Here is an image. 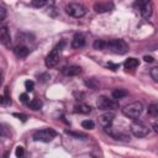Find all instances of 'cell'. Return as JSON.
<instances>
[{
  "instance_id": "obj_1",
  "label": "cell",
  "mask_w": 158,
  "mask_h": 158,
  "mask_svg": "<svg viewBox=\"0 0 158 158\" xmlns=\"http://www.w3.org/2000/svg\"><path fill=\"white\" fill-rule=\"evenodd\" d=\"M142 111H143V105H142L141 102H138V101L131 102V104L126 105V106L122 109V114H123L126 117L133 118V120L138 118V117L141 116Z\"/></svg>"
},
{
  "instance_id": "obj_2",
  "label": "cell",
  "mask_w": 158,
  "mask_h": 158,
  "mask_svg": "<svg viewBox=\"0 0 158 158\" xmlns=\"http://www.w3.org/2000/svg\"><path fill=\"white\" fill-rule=\"evenodd\" d=\"M64 42L62 41L59 44H57L51 52H49V54L46 57V59H44V63H46V67L47 68H53V67H56L57 65V63L59 62V57H60V51L63 49V47H64Z\"/></svg>"
},
{
  "instance_id": "obj_3",
  "label": "cell",
  "mask_w": 158,
  "mask_h": 158,
  "mask_svg": "<svg viewBox=\"0 0 158 158\" xmlns=\"http://www.w3.org/2000/svg\"><path fill=\"white\" fill-rule=\"evenodd\" d=\"M106 48L116 54H125L128 51V46L123 40H111L106 42Z\"/></svg>"
},
{
  "instance_id": "obj_4",
  "label": "cell",
  "mask_w": 158,
  "mask_h": 158,
  "mask_svg": "<svg viewBox=\"0 0 158 158\" xmlns=\"http://www.w3.org/2000/svg\"><path fill=\"white\" fill-rule=\"evenodd\" d=\"M130 128H131L132 135L136 136V137H138V138L146 137V136L149 133V131H151V128H149L146 123H143L142 121H138V120H135V121L131 123Z\"/></svg>"
},
{
  "instance_id": "obj_5",
  "label": "cell",
  "mask_w": 158,
  "mask_h": 158,
  "mask_svg": "<svg viewBox=\"0 0 158 158\" xmlns=\"http://www.w3.org/2000/svg\"><path fill=\"white\" fill-rule=\"evenodd\" d=\"M56 136H57V132L53 128H43L40 131H36L32 137L37 142H51Z\"/></svg>"
},
{
  "instance_id": "obj_6",
  "label": "cell",
  "mask_w": 158,
  "mask_h": 158,
  "mask_svg": "<svg viewBox=\"0 0 158 158\" xmlns=\"http://www.w3.org/2000/svg\"><path fill=\"white\" fill-rule=\"evenodd\" d=\"M65 11L68 15H70L72 17H75V19H80L85 15L86 10L85 7L81 5V4H78V2H70L65 6Z\"/></svg>"
},
{
  "instance_id": "obj_7",
  "label": "cell",
  "mask_w": 158,
  "mask_h": 158,
  "mask_svg": "<svg viewBox=\"0 0 158 158\" xmlns=\"http://www.w3.org/2000/svg\"><path fill=\"white\" fill-rule=\"evenodd\" d=\"M96 106L98 109L100 110H104V111H110V110H115L118 107V102H116L115 100L112 99H109L106 96H100L96 101Z\"/></svg>"
},
{
  "instance_id": "obj_8",
  "label": "cell",
  "mask_w": 158,
  "mask_h": 158,
  "mask_svg": "<svg viewBox=\"0 0 158 158\" xmlns=\"http://www.w3.org/2000/svg\"><path fill=\"white\" fill-rule=\"evenodd\" d=\"M105 132H106L109 136H111L112 138L117 139V141H128V139H130V136H128L127 133L121 132V131H117V130L112 128L111 126H110V127H106V128H105Z\"/></svg>"
},
{
  "instance_id": "obj_9",
  "label": "cell",
  "mask_w": 158,
  "mask_h": 158,
  "mask_svg": "<svg viewBox=\"0 0 158 158\" xmlns=\"http://www.w3.org/2000/svg\"><path fill=\"white\" fill-rule=\"evenodd\" d=\"M138 6H139V11L144 19H148L152 16L153 4L151 1H138Z\"/></svg>"
},
{
  "instance_id": "obj_10",
  "label": "cell",
  "mask_w": 158,
  "mask_h": 158,
  "mask_svg": "<svg viewBox=\"0 0 158 158\" xmlns=\"http://www.w3.org/2000/svg\"><path fill=\"white\" fill-rule=\"evenodd\" d=\"M114 118H115V114L114 112H111V111H106L105 114H102V115H100L99 116V123L102 126V127H110L111 126V123L114 122Z\"/></svg>"
},
{
  "instance_id": "obj_11",
  "label": "cell",
  "mask_w": 158,
  "mask_h": 158,
  "mask_svg": "<svg viewBox=\"0 0 158 158\" xmlns=\"http://www.w3.org/2000/svg\"><path fill=\"white\" fill-rule=\"evenodd\" d=\"M0 41L5 47H10L11 38H10V32L7 30V26H1V28H0Z\"/></svg>"
},
{
  "instance_id": "obj_12",
  "label": "cell",
  "mask_w": 158,
  "mask_h": 158,
  "mask_svg": "<svg viewBox=\"0 0 158 158\" xmlns=\"http://www.w3.org/2000/svg\"><path fill=\"white\" fill-rule=\"evenodd\" d=\"M114 9V4L112 2H95L94 4V10L99 14L102 12H109Z\"/></svg>"
},
{
  "instance_id": "obj_13",
  "label": "cell",
  "mask_w": 158,
  "mask_h": 158,
  "mask_svg": "<svg viewBox=\"0 0 158 158\" xmlns=\"http://www.w3.org/2000/svg\"><path fill=\"white\" fill-rule=\"evenodd\" d=\"M62 73L67 77H74L81 73V68L79 65H67V67H63Z\"/></svg>"
},
{
  "instance_id": "obj_14",
  "label": "cell",
  "mask_w": 158,
  "mask_h": 158,
  "mask_svg": "<svg viewBox=\"0 0 158 158\" xmlns=\"http://www.w3.org/2000/svg\"><path fill=\"white\" fill-rule=\"evenodd\" d=\"M14 52H15V54H16L17 57H20V58H25V57L28 56L30 49H28L26 46H23V44H17V46H15Z\"/></svg>"
},
{
  "instance_id": "obj_15",
  "label": "cell",
  "mask_w": 158,
  "mask_h": 158,
  "mask_svg": "<svg viewBox=\"0 0 158 158\" xmlns=\"http://www.w3.org/2000/svg\"><path fill=\"white\" fill-rule=\"evenodd\" d=\"M85 44V38L83 35H75L72 40V47L73 48H80Z\"/></svg>"
},
{
  "instance_id": "obj_16",
  "label": "cell",
  "mask_w": 158,
  "mask_h": 158,
  "mask_svg": "<svg viewBox=\"0 0 158 158\" xmlns=\"http://www.w3.org/2000/svg\"><path fill=\"white\" fill-rule=\"evenodd\" d=\"M74 111L78 114H89L91 111V107L86 104H77L74 106Z\"/></svg>"
},
{
  "instance_id": "obj_17",
  "label": "cell",
  "mask_w": 158,
  "mask_h": 158,
  "mask_svg": "<svg viewBox=\"0 0 158 158\" xmlns=\"http://www.w3.org/2000/svg\"><path fill=\"white\" fill-rule=\"evenodd\" d=\"M138 64H139L138 59H136V58H133V57L126 59L125 63H123V65H125L126 69H135L136 67H138Z\"/></svg>"
},
{
  "instance_id": "obj_18",
  "label": "cell",
  "mask_w": 158,
  "mask_h": 158,
  "mask_svg": "<svg viewBox=\"0 0 158 158\" xmlns=\"http://www.w3.org/2000/svg\"><path fill=\"white\" fill-rule=\"evenodd\" d=\"M127 95V91L123 90V89H116L112 91V98L114 99H122Z\"/></svg>"
},
{
  "instance_id": "obj_19",
  "label": "cell",
  "mask_w": 158,
  "mask_h": 158,
  "mask_svg": "<svg viewBox=\"0 0 158 158\" xmlns=\"http://www.w3.org/2000/svg\"><path fill=\"white\" fill-rule=\"evenodd\" d=\"M28 106H30V109H32V110H40V109L42 107V102H41V100H38V99H32V100L28 102Z\"/></svg>"
},
{
  "instance_id": "obj_20",
  "label": "cell",
  "mask_w": 158,
  "mask_h": 158,
  "mask_svg": "<svg viewBox=\"0 0 158 158\" xmlns=\"http://www.w3.org/2000/svg\"><path fill=\"white\" fill-rule=\"evenodd\" d=\"M148 115H151L152 117H158V106L154 104H151L148 106Z\"/></svg>"
},
{
  "instance_id": "obj_21",
  "label": "cell",
  "mask_w": 158,
  "mask_h": 158,
  "mask_svg": "<svg viewBox=\"0 0 158 158\" xmlns=\"http://www.w3.org/2000/svg\"><path fill=\"white\" fill-rule=\"evenodd\" d=\"M94 48H95V49H99V51L105 49V48H106V42H104L102 40H95V42H94Z\"/></svg>"
},
{
  "instance_id": "obj_22",
  "label": "cell",
  "mask_w": 158,
  "mask_h": 158,
  "mask_svg": "<svg viewBox=\"0 0 158 158\" xmlns=\"http://www.w3.org/2000/svg\"><path fill=\"white\" fill-rule=\"evenodd\" d=\"M1 104H2V105L11 104V99H10V95H9V90H7V88H5V93H4V95L1 96Z\"/></svg>"
},
{
  "instance_id": "obj_23",
  "label": "cell",
  "mask_w": 158,
  "mask_h": 158,
  "mask_svg": "<svg viewBox=\"0 0 158 158\" xmlns=\"http://www.w3.org/2000/svg\"><path fill=\"white\" fill-rule=\"evenodd\" d=\"M81 126H83V128H85V130H93L94 128V122L91 121V120H84L83 122H81Z\"/></svg>"
},
{
  "instance_id": "obj_24",
  "label": "cell",
  "mask_w": 158,
  "mask_h": 158,
  "mask_svg": "<svg viewBox=\"0 0 158 158\" xmlns=\"http://www.w3.org/2000/svg\"><path fill=\"white\" fill-rule=\"evenodd\" d=\"M46 4H47L46 0H32V2H31V5L35 6V7H42V6H44Z\"/></svg>"
},
{
  "instance_id": "obj_25",
  "label": "cell",
  "mask_w": 158,
  "mask_h": 158,
  "mask_svg": "<svg viewBox=\"0 0 158 158\" xmlns=\"http://www.w3.org/2000/svg\"><path fill=\"white\" fill-rule=\"evenodd\" d=\"M23 153H25L23 147H22V146H17L16 149H15V156H16L17 158H21V157L23 156Z\"/></svg>"
},
{
  "instance_id": "obj_26",
  "label": "cell",
  "mask_w": 158,
  "mask_h": 158,
  "mask_svg": "<svg viewBox=\"0 0 158 158\" xmlns=\"http://www.w3.org/2000/svg\"><path fill=\"white\" fill-rule=\"evenodd\" d=\"M25 88H26L27 91H32L33 88H35L33 81H32V80H26V81H25Z\"/></svg>"
},
{
  "instance_id": "obj_27",
  "label": "cell",
  "mask_w": 158,
  "mask_h": 158,
  "mask_svg": "<svg viewBox=\"0 0 158 158\" xmlns=\"http://www.w3.org/2000/svg\"><path fill=\"white\" fill-rule=\"evenodd\" d=\"M151 77H152L156 81H158V67L151 69Z\"/></svg>"
},
{
  "instance_id": "obj_28",
  "label": "cell",
  "mask_w": 158,
  "mask_h": 158,
  "mask_svg": "<svg viewBox=\"0 0 158 158\" xmlns=\"http://www.w3.org/2000/svg\"><path fill=\"white\" fill-rule=\"evenodd\" d=\"M65 133L67 135H70V136H74V137H83V138H85L86 136L85 135H83V133H79V132H72V131H65Z\"/></svg>"
},
{
  "instance_id": "obj_29",
  "label": "cell",
  "mask_w": 158,
  "mask_h": 158,
  "mask_svg": "<svg viewBox=\"0 0 158 158\" xmlns=\"http://www.w3.org/2000/svg\"><path fill=\"white\" fill-rule=\"evenodd\" d=\"M5 17H6V10L1 6V7H0V21H4Z\"/></svg>"
},
{
  "instance_id": "obj_30",
  "label": "cell",
  "mask_w": 158,
  "mask_h": 158,
  "mask_svg": "<svg viewBox=\"0 0 158 158\" xmlns=\"http://www.w3.org/2000/svg\"><path fill=\"white\" fill-rule=\"evenodd\" d=\"M20 100H21L22 102H27V101H28L27 94H21V95H20ZM27 104H28V102H27Z\"/></svg>"
},
{
  "instance_id": "obj_31",
  "label": "cell",
  "mask_w": 158,
  "mask_h": 158,
  "mask_svg": "<svg viewBox=\"0 0 158 158\" xmlns=\"http://www.w3.org/2000/svg\"><path fill=\"white\" fill-rule=\"evenodd\" d=\"M143 59H144V62H147V63H152V62L154 60L152 56H144V57H143Z\"/></svg>"
},
{
  "instance_id": "obj_32",
  "label": "cell",
  "mask_w": 158,
  "mask_h": 158,
  "mask_svg": "<svg viewBox=\"0 0 158 158\" xmlns=\"http://www.w3.org/2000/svg\"><path fill=\"white\" fill-rule=\"evenodd\" d=\"M107 67H109V68H111V70H116V69H118V67H120V65H118V64H114V63H109V64H107Z\"/></svg>"
},
{
  "instance_id": "obj_33",
  "label": "cell",
  "mask_w": 158,
  "mask_h": 158,
  "mask_svg": "<svg viewBox=\"0 0 158 158\" xmlns=\"http://www.w3.org/2000/svg\"><path fill=\"white\" fill-rule=\"evenodd\" d=\"M49 79V74H42L41 77H40V80L41 81H47Z\"/></svg>"
},
{
  "instance_id": "obj_34",
  "label": "cell",
  "mask_w": 158,
  "mask_h": 158,
  "mask_svg": "<svg viewBox=\"0 0 158 158\" xmlns=\"http://www.w3.org/2000/svg\"><path fill=\"white\" fill-rule=\"evenodd\" d=\"M14 116H15V117L21 118L22 121H26V116H25V115H21V114H14Z\"/></svg>"
},
{
  "instance_id": "obj_35",
  "label": "cell",
  "mask_w": 158,
  "mask_h": 158,
  "mask_svg": "<svg viewBox=\"0 0 158 158\" xmlns=\"http://www.w3.org/2000/svg\"><path fill=\"white\" fill-rule=\"evenodd\" d=\"M153 130H154V131L158 133V120H157V121L153 123Z\"/></svg>"
}]
</instances>
